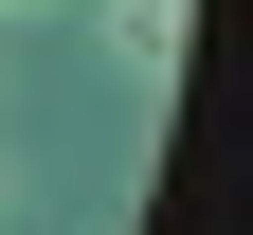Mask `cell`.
Here are the masks:
<instances>
[{
	"label": "cell",
	"instance_id": "6da1fadb",
	"mask_svg": "<svg viewBox=\"0 0 253 235\" xmlns=\"http://www.w3.org/2000/svg\"><path fill=\"white\" fill-rule=\"evenodd\" d=\"M18 181H37V163H18V145H0V217H18Z\"/></svg>",
	"mask_w": 253,
	"mask_h": 235
},
{
	"label": "cell",
	"instance_id": "7a4b0ae2",
	"mask_svg": "<svg viewBox=\"0 0 253 235\" xmlns=\"http://www.w3.org/2000/svg\"><path fill=\"white\" fill-rule=\"evenodd\" d=\"M0 18H37V0H0Z\"/></svg>",
	"mask_w": 253,
	"mask_h": 235
},
{
	"label": "cell",
	"instance_id": "3957f363",
	"mask_svg": "<svg viewBox=\"0 0 253 235\" xmlns=\"http://www.w3.org/2000/svg\"><path fill=\"white\" fill-rule=\"evenodd\" d=\"M0 73H18V37H0Z\"/></svg>",
	"mask_w": 253,
	"mask_h": 235
}]
</instances>
